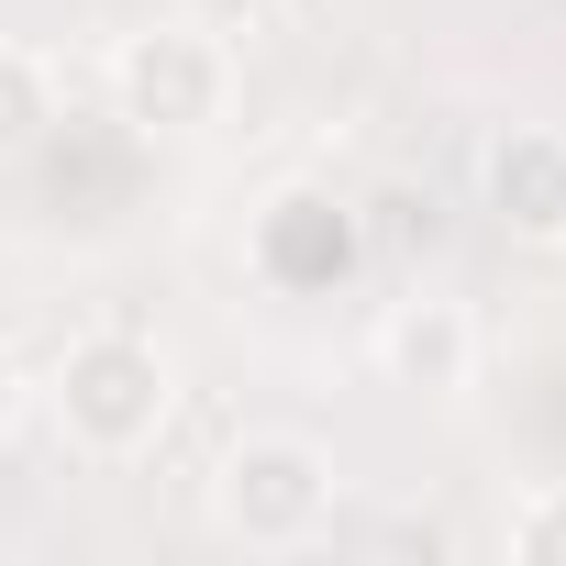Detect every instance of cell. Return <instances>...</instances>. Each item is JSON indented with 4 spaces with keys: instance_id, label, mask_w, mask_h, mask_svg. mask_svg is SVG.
<instances>
[{
    "instance_id": "obj_8",
    "label": "cell",
    "mask_w": 566,
    "mask_h": 566,
    "mask_svg": "<svg viewBox=\"0 0 566 566\" xmlns=\"http://www.w3.org/2000/svg\"><path fill=\"white\" fill-rule=\"evenodd\" d=\"M511 555H522V566H566V489H533V500L511 511Z\"/></svg>"
},
{
    "instance_id": "obj_3",
    "label": "cell",
    "mask_w": 566,
    "mask_h": 566,
    "mask_svg": "<svg viewBox=\"0 0 566 566\" xmlns=\"http://www.w3.org/2000/svg\"><path fill=\"white\" fill-rule=\"evenodd\" d=\"M222 101H233V56H222V34L211 23H145V34H123V56H112V112L134 123V134H200V123H222Z\"/></svg>"
},
{
    "instance_id": "obj_10",
    "label": "cell",
    "mask_w": 566,
    "mask_h": 566,
    "mask_svg": "<svg viewBox=\"0 0 566 566\" xmlns=\"http://www.w3.org/2000/svg\"><path fill=\"white\" fill-rule=\"evenodd\" d=\"M12 422H23V367L0 356V433H12Z\"/></svg>"
},
{
    "instance_id": "obj_5",
    "label": "cell",
    "mask_w": 566,
    "mask_h": 566,
    "mask_svg": "<svg viewBox=\"0 0 566 566\" xmlns=\"http://www.w3.org/2000/svg\"><path fill=\"white\" fill-rule=\"evenodd\" d=\"M378 367H389L400 389H422V400H455V389L478 378V323H467L455 301H400V312L378 323Z\"/></svg>"
},
{
    "instance_id": "obj_4",
    "label": "cell",
    "mask_w": 566,
    "mask_h": 566,
    "mask_svg": "<svg viewBox=\"0 0 566 566\" xmlns=\"http://www.w3.org/2000/svg\"><path fill=\"white\" fill-rule=\"evenodd\" d=\"M489 211H500V233H522V244H566V134H544V123H511L500 145H489Z\"/></svg>"
},
{
    "instance_id": "obj_7",
    "label": "cell",
    "mask_w": 566,
    "mask_h": 566,
    "mask_svg": "<svg viewBox=\"0 0 566 566\" xmlns=\"http://www.w3.org/2000/svg\"><path fill=\"white\" fill-rule=\"evenodd\" d=\"M45 123H56L45 67H34L23 45H0V167H12V156H34V145H45Z\"/></svg>"
},
{
    "instance_id": "obj_2",
    "label": "cell",
    "mask_w": 566,
    "mask_h": 566,
    "mask_svg": "<svg viewBox=\"0 0 566 566\" xmlns=\"http://www.w3.org/2000/svg\"><path fill=\"white\" fill-rule=\"evenodd\" d=\"M211 522L244 544V555H290L334 522V455L312 433H244L222 467H211Z\"/></svg>"
},
{
    "instance_id": "obj_6",
    "label": "cell",
    "mask_w": 566,
    "mask_h": 566,
    "mask_svg": "<svg viewBox=\"0 0 566 566\" xmlns=\"http://www.w3.org/2000/svg\"><path fill=\"white\" fill-rule=\"evenodd\" d=\"M255 255H266V277H290V290H334V277L356 266V222H345V200L290 189V200H266Z\"/></svg>"
},
{
    "instance_id": "obj_9",
    "label": "cell",
    "mask_w": 566,
    "mask_h": 566,
    "mask_svg": "<svg viewBox=\"0 0 566 566\" xmlns=\"http://www.w3.org/2000/svg\"><path fill=\"white\" fill-rule=\"evenodd\" d=\"M178 12H189V23H211V34H255L277 0H178Z\"/></svg>"
},
{
    "instance_id": "obj_1",
    "label": "cell",
    "mask_w": 566,
    "mask_h": 566,
    "mask_svg": "<svg viewBox=\"0 0 566 566\" xmlns=\"http://www.w3.org/2000/svg\"><path fill=\"white\" fill-rule=\"evenodd\" d=\"M178 411V367L145 334H78L56 356V422L78 455H145Z\"/></svg>"
}]
</instances>
